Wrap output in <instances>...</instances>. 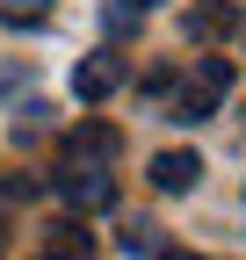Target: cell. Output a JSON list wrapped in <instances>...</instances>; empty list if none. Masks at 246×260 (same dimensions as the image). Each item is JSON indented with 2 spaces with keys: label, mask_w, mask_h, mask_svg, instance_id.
I'll use <instances>...</instances> for the list:
<instances>
[{
  "label": "cell",
  "mask_w": 246,
  "mask_h": 260,
  "mask_svg": "<svg viewBox=\"0 0 246 260\" xmlns=\"http://www.w3.org/2000/svg\"><path fill=\"white\" fill-rule=\"evenodd\" d=\"M51 181H58V195H66L73 210H109L116 203V174L109 167H58Z\"/></svg>",
  "instance_id": "6da1fadb"
},
{
  "label": "cell",
  "mask_w": 246,
  "mask_h": 260,
  "mask_svg": "<svg viewBox=\"0 0 246 260\" xmlns=\"http://www.w3.org/2000/svg\"><path fill=\"white\" fill-rule=\"evenodd\" d=\"M116 159V130L109 123H73L58 145V167H109Z\"/></svg>",
  "instance_id": "7a4b0ae2"
},
{
  "label": "cell",
  "mask_w": 246,
  "mask_h": 260,
  "mask_svg": "<svg viewBox=\"0 0 246 260\" xmlns=\"http://www.w3.org/2000/svg\"><path fill=\"white\" fill-rule=\"evenodd\" d=\"M116 87H123V58H109V51L80 58V73H73V94H80V102H102V94H116Z\"/></svg>",
  "instance_id": "3957f363"
},
{
  "label": "cell",
  "mask_w": 246,
  "mask_h": 260,
  "mask_svg": "<svg viewBox=\"0 0 246 260\" xmlns=\"http://www.w3.org/2000/svg\"><path fill=\"white\" fill-rule=\"evenodd\" d=\"M196 174H203L196 152H160V159H152V188H160V195H189Z\"/></svg>",
  "instance_id": "277c9868"
},
{
  "label": "cell",
  "mask_w": 246,
  "mask_h": 260,
  "mask_svg": "<svg viewBox=\"0 0 246 260\" xmlns=\"http://www.w3.org/2000/svg\"><path fill=\"white\" fill-rule=\"evenodd\" d=\"M239 29V8L232 0H203V8H189V37H232Z\"/></svg>",
  "instance_id": "5b68a950"
},
{
  "label": "cell",
  "mask_w": 246,
  "mask_h": 260,
  "mask_svg": "<svg viewBox=\"0 0 246 260\" xmlns=\"http://www.w3.org/2000/svg\"><path fill=\"white\" fill-rule=\"evenodd\" d=\"M44 253H66V260H87V253H95V246H87V224L80 217H58L51 224V246Z\"/></svg>",
  "instance_id": "8992f818"
},
{
  "label": "cell",
  "mask_w": 246,
  "mask_h": 260,
  "mask_svg": "<svg viewBox=\"0 0 246 260\" xmlns=\"http://www.w3.org/2000/svg\"><path fill=\"white\" fill-rule=\"evenodd\" d=\"M203 116H218V94L196 80V87H181V94H174V123H203Z\"/></svg>",
  "instance_id": "52a82bcc"
},
{
  "label": "cell",
  "mask_w": 246,
  "mask_h": 260,
  "mask_svg": "<svg viewBox=\"0 0 246 260\" xmlns=\"http://www.w3.org/2000/svg\"><path fill=\"white\" fill-rule=\"evenodd\" d=\"M196 80H203V87H210V94L225 102V94H232V80H239V65H232V58L218 51V58H203V65H196Z\"/></svg>",
  "instance_id": "ba28073f"
},
{
  "label": "cell",
  "mask_w": 246,
  "mask_h": 260,
  "mask_svg": "<svg viewBox=\"0 0 246 260\" xmlns=\"http://www.w3.org/2000/svg\"><path fill=\"white\" fill-rule=\"evenodd\" d=\"M116 239H123V253H160V239H152V224H145V217H131Z\"/></svg>",
  "instance_id": "9c48e42d"
},
{
  "label": "cell",
  "mask_w": 246,
  "mask_h": 260,
  "mask_svg": "<svg viewBox=\"0 0 246 260\" xmlns=\"http://www.w3.org/2000/svg\"><path fill=\"white\" fill-rule=\"evenodd\" d=\"M160 260H203V253H160Z\"/></svg>",
  "instance_id": "30bf717a"
},
{
  "label": "cell",
  "mask_w": 246,
  "mask_h": 260,
  "mask_svg": "<svg viewBox=\"0 0 246 260\" xmlns=\"http://www.w3.org/2000/svg\"><path fill=\"white\" fill-rule=\"evenodd\" d=\"M131 8H160V0H131Z\"/></svg>",
  "instance_id": "8fae6325"
},
{
  "label": "cell",
  "mask_w": 246,
  "mask_h": 260,
  "mask_svg": "<svg viewBox=\"0 0 246 260\" xmlns=\"http://www.w3.org/2000/svg\"><path fill=\"white\" fill-rule=\"evenodd\" d=\"M37 260H66V253H37Z\"/></svg>",
  "instance_id": "7c38bea8"
}]
</instances>
